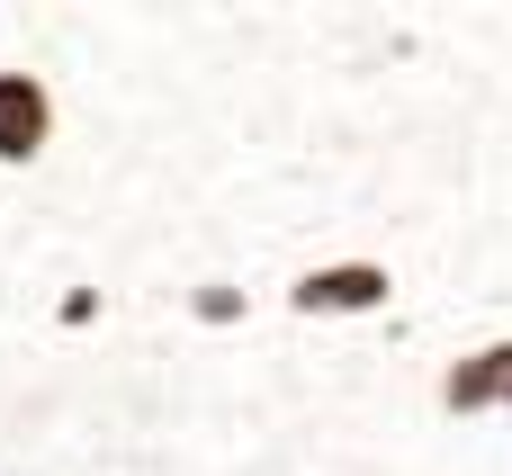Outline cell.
Here are the masks:
<instances>
[{
	"label": "cell",
	"instance_id": "6da1fadb",
	"mask_svg": "<svg viewBox=\"0 0 512 476\" xmlns=\"http://www.w3.org/2000/svg\"><path fill=\"white\" fill-rule=\"evenodd\" d=\"M387 297H396V270L387 261H315L288 288V306L306 324H324V315H387Z\"/></svg>",
	"mask_w": 512,
	"mask_h": 476
},
{
	"label": "cell",
	"instance_id": "7a4b0ae2",
	"mask_svg": "<svg viewBox=\"0 0 512 476\" xmlns=\"http://www.w3.org/2000/svg\"><path fill=\"white\" fill-rule=\"evenodd\" d=\"M45 144H54V90L36 72H0V162L27 171Z\"/></svg>",
	"mask_w": 512,
	"mask_h": 476
},
{
	"label": "cell",
	"instance_id": "3957f363",
	"mask_svg": "<svg viewBox=\"0 0 512 476\" xmlns=\"http://www.w3.org/2000/svg\"><path fill=\"white\" fill-rule=\"evenodd\" d=\"M441 414H512V342H486V351H468V360H450L441 369Z\"/></svg>",
	"mask_w": 512,
	"mask_h": 476
},
{
	"label": "cell",
	"instance_id": "277c9868",
	"mask_svg": "<svg viewBox=\"0 0 512 476\" xmlns=\"http://www.w3.org/2000/svg\"><path fill=\"white\" fill-rule=\"evenodd\" d=\"M189 315H198L207 333H225V324H243V288H234V279H198V288H189Z\"/></svg>",
	"mask_w": 512,
	"mask_h": 476
},
{
	"label": "cell",
	"instance_id": "5b68a950",
	"mask_svg": "<svg viewBox=\"0 0 512 476\" xmlns=\"http://www.w3.org/2000/svg\"><path fill=\"white\" fill-rule=\"evenodd\" d=\"M54 324H63V333H90V324H99V288H63V297H54Z\"/></svg>",
	"mask_w": 512,
	"mask_h": 476
}]
</instances>
